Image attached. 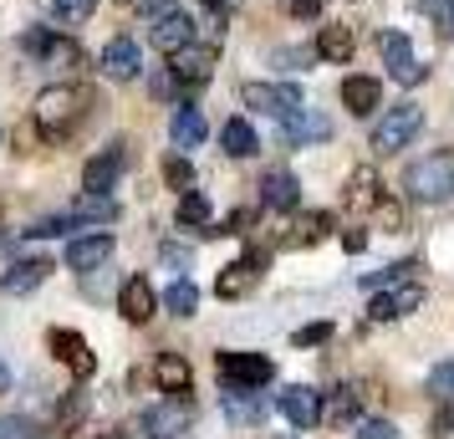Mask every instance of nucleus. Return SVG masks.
<instances>
[{"mask_svg":"<svg viewBox=\"0 0 454 439\" xmlns=\"http://www.w3.org/2000/svg\"><path fill=\"white\" fill-rule=\"evenodd\" d=\"M5 388H11V368H5V363H0V394H5Z\"/></svg>","mask_w":454,"mask_h":439,"instance_id":"603ef678","label":"nucleus"},{"mask_svg":"<svg viewBox=\"0 0 454 439\" xmlns=\"http://www.w3.org/2000/svg\"><path fill=\"white\" fill-rule=\"evenodd\" d=\"M164 261H168V266H189V251H179V246H164Z\"/></svg>","mask_w":454,"mask_h":439,"instance_id":"09e8293b","label":"nucleus"},{"mask_svg":"<svg viewBox=\"0 0 454 439\" xmlns=\"http://www.w3.org/2000/svg\"><path fill=\"white\" fill-rule=\"evenodd\" d=\"M429 388H434L439 398H450V404H454V363H439V368H434V373H429Z\"/></svg>","mask_w":454,"mask_h":439,"instance_id":"a19ab883","label":"nucleus"},{"mask_svg":"<svg viewBox=\"0 0 454 439\" xmlns=\"http://www.w3.org/2000/svg\"><path fill=\"white\" fill-rule=\"evenodd\" d=\"M164 307H168L174 317H194V312H200V286L179 276V281H174V286L164 292Z\"/></svg>","mask_w":454,"mask_h":439,"instance_id":"72a5a7b5","label":"nucleus"},{"mask_svg":"<svg viewBox=\"0 0 454 439\" xmlns=\"http://www.w3.org/2000/svg\"><path fill=\"white\" fill-rule=\"evenodd\" d=\"M148 42L159 46V51H179V46L194 42V21H189L184 11H164V16H153V31H148Z\"/></svg>","mask_w":454,"mask_h":439,"instance_id":"6ab92c4d","label":"nucleus"},{"mask_svg":"<svg viewBox=\"0 0 454 439\" xmlns=\"http://www.w3.org/2000/svg\"><path fill=\"white\" fill-rule=\"evenodd\" d=\"M133 5H138V11H148V16H164V11H174V5H179V0H133Z\"/></svg>","mask_w":454,"mask_h":439,"instance_id":"49530a36","label":"nucleus"},{"mask_svg":"<svg viewBox=\"0 0 454 439\" xmlns=\"http://www.w3.org/2000/svg\"><path fill=\"white\" fill-rule=\"evenodd\" d=\"M72 439H118V435H107V429H72Z\"/></svg>","mask_w":454,"mask_h":439,"instance_id":"8fccbe9b","label":"nucleus"},{"mask_svg":"<svg viewBox=\"0 0 454 439\" xmlns=\"http://www.w3.org/2000/svg\"><path fill=\"white\" fill-rule=\"evenodd\" d=\"M123 169H128V144L98 148V153L82 164V189L87 194H113V184L123 179Z\"/></svg>","mask_w":454,"mask_h":439,"instance_id":"9b49d317","label":"nucleus"},{"mask_svg":"<svg viewBox=\"0 0 454 439\" xmlns=\"http://www.w3.org/2000/svg\"><path fill=\"white\" fill-rule=\"evenodd\" d=\"M378 200H383V184H378V169H372V164H357V169L348 174V194H342V205L363 215V209H372Z\"/></svg>","mask_w":454,"mask_h":439,"instance_id":"393cba45","label":"nucleus"},{"mask_svg":"<svg viewBox=\"0 0 454 439\" xmlns=\"http://www.w3.org/2000/svg\"><path fill=\"white\" fill-rule=\"evenodd\" d=\"M46 276H51V261H46V255H31V261H16L11 271H0V292L26 296V292H36Z\"/></svg>","mask_w":454,"mask_h":439,"instance_id":"aec40b11","label":"nucleus"},{"mask_svg":"<svg viewBox=\"0 0 454 439\" xmlns=\"http://www.w3.org/2000/svg\"><path fill=\"white\" fill-rule=\"evenodd\" d=\"M357 409H363V388H357V383H337V388L322 398V419H327V424H352Z\"/></svg>","mask_w":454,"mask_h":439,"instance_id":"a878e982","label":"nucleus"},{"mask_svg":"<svg viewBox=\"0 0 454 439\" xmlns=\"http://www.w3.org/2000/svg\"><path fill=\"white\" fill-rule=\"evenodd\" d=\"M77 231V220H72V215H42V220H31V225H26V240H57V235H72Z\"/></svg>","mask_w":454,"mask_h":439,"instance_id":"f704fd0d","label":"nucleus"},{"mask_svg":"<svg viewBox=\"0 0 454 439\" xmlns=\"http://www.w3.org/2000/svg\"><path fill=\"white\" fill-rule=\"evenodd\" d=\"M72 220H77V225H87V220H92V225H113V220H118V200H113V194H77V205H72Z\"/></svg>","mask_w":454,"mask_h":439,"instance_id":"c85d7f7f","label":"nucleus"},{"mask_svg":"<svg viewBox=\"0 0 454 439\" xmlns=\"http://www.w3.org/2000/svg\"><path fill=\"white\" fill-rule=\"evenodd\" d=\"M0 439H42V424L11 414V419H0Z\"/></svg>","mask_w":454,"mask_h":439,"instance_id":"ea45409f","label":"nucleus"},{"mask_svg":"<svg viewBox=\"0 0 454 439\" xmlns=\"http://www.w3.org/2000/svg\"><path fill=\"white\" fill-rule=\"evenodd\" d=\"M281 123V144L286 148H311V144H327L332 138V123L327 113H317V107H296V113H286V118H276Z\"/></svg>","mask_w":454,"mask_h":439,"instance_id":"f8f14e48","label":"nucleus"},{"mask_svg":"<svg viewBox=\"0 0 454 439\" xmlns=\"http://www.w3.org/2000/svg\"><path fill=\"white\" fill-rule=\"evenodd\" d=\"M266 261H270L266 251H246L240 261H230L225 271L215 276V296H220V302H240V296H250L255 292V281H261V271H266Z\"/></svg>","mask_w":454,"mask_h":439,"instance_id":"1a4fd4ad","label":"nucleus"},{"mask_svg":"<svg viewBox=\"0 0 454 439\" xmlns=\"http://www.w3.org/2000/svg\"><path fill=\"white\" fill-rule=\"evenodd\" d=\"M322 62H332V67H342V62H352V51H357V36H352V26H342V21H332V26H322L317 31V46H311Z\"/></svg>","mask_w":454,"mask_h":439,"instance_id":"4be33fe9","label":"nucleus"},{"mask_svg":"<svg viewBox=\"0 0 454 439\" xmlns=\"http://www.w3.org/2000/svg\"><path fill=\"white\" fill-rule=\"evenodd\" d=\"M296 205H301V184H296V174H286V169H270L266 179H261V209L291 215Z\"/></svg>","mask_w":454,"mask_h":439,"instance_id":"a211bd4d","label":"nucleus"},{"mask_svg":"<svg viewBox=\"0 0 454 439\" xmlns=\"http://www.w3.org/2000/svg\"><path fill=\"white\" fill-rule=\"evenodd\" d=\"M200 5H205L209 16H225V11H230V0H200Z\"/></svg>","mask_w":454,"mask_h":439,"instance_id":"3c124183","label":"nucleus"},{"mask_svg":"<svg viewBox=\"0 0 454 439\" xmlns=\"http://www.w3.org/2000/svg\"><path fill=\"white\" fill-rule=\"evenodd\" d=\"M403 194L419 205H450L454 200V153H424L403 169Z\"/></svg>","mask_w":454,"mask_h":439,"instance_id":"f03ea898","label":"nucleus"},{"mask_svg":"<svg viewBox=\"0 0 454 439\" xmlns=\"http://www.w3.org/2000/svg\"><path fill=\"white\" fill-rule=\"evenodd\" d=\"M113 246H118V240H113L107 231L77 235V240L67 246V266H72V271H98V266H107V261H113Z\"/></svg>","mask_w":454,"mask_h":439,"instance_id":"f3484780","label":"nucleus"},{"mask_svg":"<svg viewBox=\"0 0 454 439\" xmlns=\"http://www.w3.org/2000/svg\"><path fill=\"white\" fill-rule=\"evenodd\" d=\"M419 133H424V107L393 103V107H383V118L372 128V148H378V153H398V148H409Z\"/></svg>","mask_w":454,"mask_h":439,"instance_id":"20e7f679","label":"nucleus"},{"mask_svg":"<svg viewBox=\"0 0 454 439\" xmlns=\"http://www.w3.org/2000/svg\"><path fill=\"white\" fill-rule=\"evenodd\" d=\"M240 103L266 113V118H286V113L301 107V87L296 82H246L240 87Z\"/></svg>","mask_w":454,"mask_h":439,"instance_id":"9d476101","label":"nucleus"},{"mask_svg":"<svg viewBox=\"0 0 454 439\" xmlns=\"http://www.w3.org/2000/svg\"><path fill=\"white\" fill-rule=\"evenodd\" d=\"M357 439H398V429H393L388 419H363V429H357Z\"/></svg>","mask_w":454,"mask_h":439,"instance_id":"79ce46f5","label":"nucleus"},{"mask_svg":"<svg viewBox=\"0 0 454 439\" xmlns=\"http://www.w3.org/2000/svg\"><path fill=\"white\" fill-rule=\"evenodd\" d=\"M327 235H332V215L327 209H307V215H296V225L286 231V246L301 251V246H317V240H327Z\"/></svg>","mask_w":454,"mask_h":439,"instance_id":"bb28decb","label":"nucleus"},{"mask_svg":"<svg viewBox=\"0 0 454 439\" xmlns=\"http://www.w3.org/2000/svg\"><path fill=\"white\" fill-rule=\"evenodd\" d=\"M168 77L179 82V98H194L200 87H209V77H215V46H179V51H168Z\"/></svg>","mask_w":454,"mask_h":439,"instance_id":"423d86ee","label":"nucleus"},{"mask_svg":"<svg viewBox=\"0 0 454 439\" xmlns=\"http://www.w3.org/2000/svg\"><path fill=\"white\" fill-rule=\"evenodd\" d=\"M87 419V388H67V398L57 404V424H77Z\"/></svg>","mask_w":454,"mask_h":439,"instance_id":"e433bc0d","label":"nucleus"},{"mask_svg":"<svg viewBox=\"0 0 454 439\" xmlns=\"http://www.w3.org/2000/svg\"><path fill=\"white\" fill-rule=\"evenodd\" d=\"M291 342L296 348H322V342H332V322H307V327L291 333Z\"/></svg>","mask_w":454,"mask_h":439,"instance_id":"58836bf2","label":"nucleus"},{"mask_svg":"<svg viewBox=\"0 0 454 439\" xmlns=\"http://www.w3.org/2000/svg\"><path fill=\"white\" fill-rule=\"evenodd\" d=\"M215 373H220L225 394H235V388H266L276 378V363L266 353H215Z\"/></svg>","mask_w":454,"mask_h":439,"instance_id":"39448f33","label":"nucleus"},{"mask_svg":"<svg viewBox=\"0 0 454 439\" xmlns=\"http://www.w3.org/2000/svg\"><path fill=\"white\" fill-rule=\"evenodd\" d=\"M164 184H168V189H179V194H184V189H194V169H189L184 153L164 159Z\"/></svg>","mask_w":454,"mask_h":439,"instance_id":"c9c22d12","label":"nucleus"},{"mask_svg":"<svg viewBox=\"0 0 454 439\" xmlns=\"http://www.w3.org/2000/svg\"><path fill=\"white\" fill-rule=\"evenodd\" d=\"M153 383H159V394H174V398H184L189 394V383H194V373H189V363L179 353H159L153 357Z\"/></svg>","mask_w":454,"mask_h":439,"instance_id":"b1692460","label":"nucleus"},{"mask_svg":"<svg viewBox=\"0 0 454 439\" xmlns=\"http://www.w3.org/2000/svg\"><path fill=\"white\" fill-rule=\"evenodd\" d=\"M342 246L357 255V251H368V235H363V231H348V235H342Z\"/></svg>","mask_w":454,"mask_h":439,"instance_id":"de8ad7c7","label":"nucleus"},{"mask_svg":"<svg viewBox=\"0 0 454 439\" xmlns=\"http://www.w3.org/2000/svg\"><path fill=\"white\" fill-rule=\"evenodd\" d=\"M372 209H378V220H383L388 231H398V225H403V209H398V205H388V200H378Z\"/></svg>","mask_w":454,"mask_h":439,"instance_id":"a18cd8bd","label":"nucleus"},{"mask_svg":"<svg viewBox=\"0 0 454 439\" xmlns=\"http://www.w3.org/2000/svg\"><path fill=\"white\" fill-rule=\"evenodd\" d=\"M322 5H327V0H286V11L296 16V21H317V16H322Z\"/></svg>","mask_w":454,"mask_h":439,"instance_id":"37998d69","label":"nucleus"},{"mask_svg":"<svg viewBox=\"0 0 454 439\" xmlns=\"http://www.w3.org/2000/svg\"><path fill=\"white\" fill-rule=\"evenodd\" d=\"M98 67H103V77H113V82H133V77L144 72V51H138L133 36H113V42L103 46Z\"/></svg>","mask_w":454,"mask_h":439,"instance_id":"4468645a","label":"nucleus"},{"mask_svg":"<svg viewBox=\"0 0 454 439\" xmlns=\"http://www.w3.org/2000/svg\"><path fill=\"white\" fill-rule=\"evenodd\" d=\"M378 51H383V67H388V77L398 87H419L429 77V67L413 57V42L403 31H383V36H378Z\"/></svg>","mask_w":454,"mask_h":439,"instance_id":"6e6552de","label":"nucleus"},{"mask_svg":"<svg viewBox=\"0 0 454 439\" xmlns=\"http://www.w3.org/2000/svg\"><path fill=\"white\" fill-rule=\"evenodd\" d=\"M87 118H92V92L87 87H46L42 98L31 103V123H36V133H42L46 144H67V138H77L87 128Z\"/></svg>","mask_w":454,"mask_h":439,"instance_id":"f257e3e1","label":"nucleus"},{"mask_svg":"<svg viewBox=\"0 0 454 439\" xmlns=\"http://www.w3.org/2000/svg\"><path fill=\"white\" fill-rule=\"evenodd\" d=\"M220 144H225L230 159H255V153H261V138H255V128H250L246 118H230V123L220 128Z\"/></svg>","mask_w":454,"mask_h":439,"instance_id":"c756f323","label":"nucleus"},{"mask_svg":"<svg viewBox=\"0 0 454 439\" xmlns=\"http://www.w3.org/2000/svg\"><path fill=\"white\" fill-rule=\"evenodd\" d=\"M209 220H215L209 194L205 189H184V194H179V225H184V231H205Z\"/></svg>","mask_w":454,"mask_h":439,"instance_id":"2f4dec72","label":"nucleus"},{"mask_svg":"<svg viewBox=\"0 0 454 439\" xmlns=\"http://www.w3.org/2000/svg\"><path fill=\"white\" fill-rule=\"evenodd\" d=\"M342 107H348L352 118H368L383 107V82L378 77H348L342 82Z\"/></svg>","mask_w":454,"mask_h":439,"instance_id":"5701e85b","label":"nucleus"},{"mask_svg":"<svg viewBox=\"0 0 454 439\" xmlns=\"http://www.w3.org/2000/svg\"><path fill=\"white\" fill-rule=\"evenodd\" d=\"M424 307V281H393V286H378L368 302V322H398V317H409Z\"/></svg>","mask_w":454,"mask_h":439,"instance_id":"0eeeda50","label":"nucleus"},{"mask_svg":"<svg viewBox=\"0 0 454 439\" xmlns=\"http://www.w3.org/2000/svg\"><path fill=\"white\" fill-rule=\"evenodd\" d=\"M434 439H454V404L434 414Z\"/></svg>","mask_w":454,"mask_h":439,"instance_id":"c03bdc74","label":"nucleus"},{"mask_svg":"<svg viewBox=\"0 0 454 439\" xmlns=\"http://www.w3.org/2000/svg\"><path fill=\"white\" fill-rule=\"evenodd\" d=\"M46 348H51V353H57V363H67L77 378L98 373V357H92V348H87L82 333H72V327H51V333H46Z\"/></svg>","mask_w":454,"mask_h":439,"instance_id":"ddd939ff","label":"nucleus"},{"mask_svg":"<svg viewBox=\"0 0 454 439\" xmlns=\"http://www.w3.org/2000/svg\"><path fill=\"white\" fill-rule=\"evenodd\" d=\"M21 51L36 57L42 67H51V72H77V67H87L82 42H72V36H62V31H46V26L21 31Z\"/></svg>","mask_w":454,"mask_h":439,"instance_id":"7ed1b4c3","label":"nucleus"},{"mask_svg":"<svg viewBox=\"0 0 454 439\" xmlns=\"http://www.w3.org/2000/svg\"><path fill=\"white\" fill-rule=\"evenodd\" d=\"M42 11L51 16V21L62 26H82L92 11H98V0H42Z\"/></svg>","mask_w":454,"mask_h":439,"instance_id":"473e14b6","label":"nucleus"},{"mask_svg":"<svg viewBox=\"0 0 454 439\" xmlns=\"http://www.w3.org/2000/svg\"><path fill=\"white\" fill-rule=\"evenodd\" d=\"M118 5H133V0H118Z\"/></svg>","mask_w":454,"mask_h":439,"instance_id":"864d4df0","label":"nucleus"},{"mask_svg":"<svg viewBox=\"0 0 454 439\" xmlns=\"http://www.w3.org/2000/svg\"><path fill=\"white\" fill-rule=\"evenodd\" d=\"M118 312H123V322H133V327H144L148 317L159 312V292H153L148 276H128L123 281V292H118Z\"/></svg>","mask_w":454,"mask_h":439,"instance_id":"dca6fc26","label":"nucleus"},{"mask_svg":"<svg viewBox=\"0 0 454 439\" xmlns=\"http://www.w3.org/2000/svg\"><path fill=\"white\" fill-rule=\"evenodd\" d=\"M168 138H174V148H200L209 138V123H205V113L200 107H189V103H179L174 107V118H168Z\"/></svg>","mask_w":454,"mask_h":439,"instance_id":"412c9836","label":"nucleus"},{"mask_svg":"<svg viewBox=\"0 0 454 439\" xmlns=\"http://www.w3.org/2000/svg\"><path fill=\"white\" fill-rule=\"evenodd\" d=\"M424 11L434 16V26H439V36L444 42H454V0H419Z\"/></svg>","mask_w":454,"mask_h":439,"instance_id":"4c0bfd02","label":"nucleus"},{"mask_svg":"<svg viewBox=\"0 0 454 439\" xmlns=\"http://www.w3.org/2000/svg\"><path fill=\"white\" fill-rule=\"evenodd\" d=\"M225 419L230 424H261L266 419V398L255 388H235V394H225Z\"/></svg>","mask_w":454,"mask_h":439,"instance_id":"7c9ffc66","label":"nucleus"},{"mask_svg":"<svg viewBox=\"0 0 454 439\" xmlns=\"http://www.w3.org/2000/svg\"><path fill=\"white\" fill-rule=\"evenodd\" d=\"M276 409L286 419L291 429H311V424H322V394L307 388V383H291L286 394L276 398Z\"/></svg>","mask_w":454,"mask_h":439,"instance_id":"2eb2a0df","label":"nucleus"},{"mask_svg":"<svg viewBox=\"0 0 454 439\" xmlns=\"http://www.w3.org/2000/svg\"><path fill=\"white\" fill-rule=\"evenodd\" d=\"M184 424H189V404H184V398H174V394H168V404H159V409H148V414H144V429H148V435H159V439L179 435Z\"/></svg>","mask_w":454,"mask_h":439,"instance_id":"cd10ccee","label":"nucleus"}]
</instances>
